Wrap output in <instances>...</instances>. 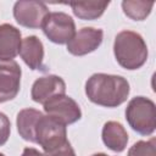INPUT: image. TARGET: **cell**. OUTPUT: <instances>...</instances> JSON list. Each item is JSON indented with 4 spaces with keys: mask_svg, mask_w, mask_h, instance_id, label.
<instances>
[{
    "mask_svg": "<svg viewBox=\"0 0 156 156\" xmlns=\"http://www.w3.org/2000/svg\"><path fill=\"white\" fill-rule=\"evenodd\" d=\"M11 133V123L7 116L0 112V146L6 144Z\"/></svg>",
    "mask_w": 156,
    "mask_h": 156,
    "instance_id": "cell-18",
    "label": "cell"
},
{
    "mask_svg": "<svg viewBox=\"0 0 156 156\" xmlns=\"http://www.w3.org/2000/svg\"><path fill=\"white\" fill-rule=\"evenodd\" d=\"M20 55L30 69H43L44 46L38 37L29 35L24 38L21 43Z\"/></svg>",
    "mask_w": 156,
    "mask_h": 156,
    "instance_id": "cell-12",
    "label": "cell"
},
{
    "mask_svg": "<svg viewBox=\"0 0 156 156\" xmlns=\"http://www.w3.org/2000/svg\"><path fill=\"white\" fill-rule=\"evenodd\" d=\"M154 1H139V0H124L122 1V9L126 16L134 21H144L151 12Z\"/></svg>",
    "mask_w": 156,
    "mask_h": 156,
    "instance_id": "cell-16",
    "label": "cell"
},
{
    "mask_svg": "<svg viewBox=\"0 0 156 156\" xmlns=\"http://www.w3.org/2000/svg\"><path fill=\"white\" fill-rule=\"evenodd\" d=\"M48 156H76V152L73 150V147L71 146L69 141L67 140L62 146H60L58 149L50 151V152H45Z\"/></svg>",
    "mask_w": 156,
    "mask_h": 156,
    "instance_id": "cell-19",
    "label": "cell"
},
{
    "mask_svg": "<svg viewBox=\"0 0 156 156\" xmlns=\"http://www.w3.org/2000/svg\"><path fill=\"white\" fill-rule=\"evenodd\" d=\"M43 113L35 108H23L18 112L16 124L20 136L22 139L35 143V127Z\"/></svg>",
    "mask_w": 156,
    "mask_h": 156,
    "instance_id": "cell-14",
    "label": "cell"
},
{
    "mask_svg": "<svg viewBox=\"0 0 156 156\" xmlns=\"http://www.w3.org/2000/svg\"><path fill=\"white\" fill-rule=\"evenodd\" d=\"M48 6L41 1H17L13 5V17L16 22L26 28H41L49 15Z\"/></svg>",
    "mask_w": 156,
    "mask_h": 156,
    "instance_id": "cell-6",
    "label": "cell"
},
{
    "mask_svg": "<svg viewBox=\"0 0 156 156\" xmlns=\"http://www.w3.org/2000/svg\"><path fill=\"white\" fill-rule=\"evenodd\" d=\"M66 141V126L48 115H43L35 127V144H39L44 152H50L62 146Z\"/></svg>",
    "mask_w": 156,
    "mask_h": 156,
    "instance_id": "cell-4",
    "label": "cell"
},
{
    "mask_svg": "<svg viewBox=\"0 0 156 156\" xmlns=\"http://www.w3.org/2000/svg\"><path fill=\"white\" fill-rule=\"evenodd\" d=\"M0 156H5V155H4V154H1V152H0Z\"/></svg>",
    "mask_w": 156,
    "mask_h": 156,
    "instance_id": "cell-22",
    "label": "cell"
},
{
    "mask_svg": "<svg viewBox=\"0 0 156 156\" xmlns=\"http://www.w3.org/2000/svg\"><path fill=\"white\" fill-rule=\"evenodd\" d=\"M73 13L85 21H93L102 16L110 1H78V2H69Z\"/></svg>",
    "mask_w": 156,
    "mask_h": 156,
    "instance_id": "cell-15",
    "label": "cell"
},
{
    "mask_svg": "<svg viewBox=\"0 0 156 156\" xmlns=\"http://www.w3.org/2000/svg\"><path fill=\"white\" fill-rule=\"evenodd\" d=\"M104 32L100 28L84 27L67 43V51L74 56H84L95 51L102 43Z\"/></svg>",
    "mask_w": 156,
    "mask_h": 156,
    "instance_id": "cell-8",
    "label": "cell"
},
{
    "mask_svg": "<svg viewBox=\"0 0 156 156\" xmlns=\"http://www.w3.org/2000/svg\"><path fill=\"white\" fill-rule=\"evenodd\" d=\"M128 156H156V140L151 138L147 141L140 140L133 144L128 151Z\"/></svg>",
    "mask_w": 156,
    "mask_h": 156,
    "instance_id": "cell-17",
    "label": "cell"
},
{
    "mask_svg": "<svg viewBox=\"0 0 156 156\" xmlns=\"http://www.w3.org/2000/svg\"><path fill=\"white\" fill-rule=\"evenodd\" d=\"M22 156H48L45 152H40L34 147H26L22 152Z\"/></svg>",
    "mask_w": 156,
    "mask_h": 156,
    "instance_id": "cell-20",
    "label": "cell"
},
{
    "mask_svg": "<svg viewBox=\"0 0 156 156\" xmlns=\"http://www.w3.org/2000/svg\"><path fill=\"white\" fill-rule=\"evenodd\" d=\"M44 111L48 116L57 119L65 126L73 124L82 117L79 105L69 96L58 95L44 104Z\"/></svg>",
    "mask_w": 156,
    "mask_h": 156,
    "instance_id": "cell-7",
    "label": "cell"
},
{
    "mask_svg": "<svg viewBox=\"0 0 156 156\" xmlns=\"http://www.w3.org/2000/svg\"><path fill=\"white\" fill-rule=\"evenodd\" d=\"M91 156H108V155L102 154V152H99V154H94V155H91Z\"/></svg>",
    "mask_w": 156,
    "mask_h": 156,
    "instance_id": "cell-21",
    "label": "cell"
},
{
    "mask_svg": "<svg viewBox=\"0 0 156 156\" xmlns=\"http://www.w3.org/2000/svg\"><path fill=\"white\" fill-rule=\"evenodd\" d=\"M41 28L46 38L55 44H67L76 34L74 21L65 12H50Z\"/></svg>",
    "mask_w": 156,
    "mask_h": 156,
    "instance_id": "cell-5",
    "label": "cell"
},
{
    "mask_svg": "<svg viewBox=\"0 0 156 156\" xmlns=\"http://www.w3.org/2000/svg\"><path fill=\"white\" fill-rule=\"evenodd\" d=\"M129 83L122 76L95 73L85 83V94L88 99L104 107H117L122 105L128 95Z\"/></svg>",
    "mask_w": 156,
    "mask_h": 156,
    "instance_id": "cell-1",
    "label": "cell"
},
{
    "mask_svg": "<svg viewBox=\"0 0 156 156\" xmlns=\"http://www.w3.org/2000/svg\"><path fill=\"white\" fill-rule=\"evenodd\" d=\"M21 32L9 23L0 24V62L12 61L21 49Z\"/></svg>",
    "mask_w": 156,
    "mask_h": 156,
    "instance_id": "cell-11",
    "label": "cell"
},
{
    "mask_svg": "<svg viewBox=\"0 0 156 156\" xmlns=\"http://www.w3.org/2000/svg\"><path fill=\"white\" fill-rule=\"evenodd\" d=\"M102 141L115 152H122L128 143V133L124 127L116 121H108L102 127Z\"/></svg>",
    "mask_w": 156,
    "mask_h": 156,
    "instance_id": "cell-13",
    "label": "cell"
},
{
    "mask_svg": "<svg viewBox=\"0 0 156 156\" xmlns=\"http://www.w3.org/2000/svg\"><path fill=\"white\" fill-rule=\"evenodd\" d=\"M113 54L121 67L133 71L140 68L146 62L147 46L139 33L122 30L115 38Z\"/></svg>",
    "mask_w": 156,
    "mask_h": 156,
    "instance_id": "cell-2",
    "label": "cell"
},
{
    "mask_svg": "<svg viewBox=\"0 0 156 156\" xmlns=\"http://www.w3.org/2000/svg\"><path fill=\"white\" fill-rule=\"evenodd\" d=\"M126 119L133 130L141 135H151L156 128V106L145 96L133 98L126 108Z\"/></svg>",
    "mask_w": 156,
    "mask_h": 156,
    "instance_id": "cell-3",
    "label": "cell"
},
{
    "mask_svg": "<svg viewBox=\"0 0 156 156\" xmlns=\"http://www.w3.org/2000/svg\"><path fill=\"white\" fill-rule=\"evenodd\" d=\"M22 71L16 61L0 62V102L15 99L20 91Z\"/></svg>",
    "mask_w": 156,
    "mask_h": 156,
    "instance_id": "cell-9",
    "label": "cell"
},
{
    "mask_svg": "<svg viewBox=\"0 0 156 156\" xmlns=\"http://www.w3.org/2000/svg\"><path fill=\"white\" fill-rule=\"evenodd\" d=\"M65 94H66V83L61 77L55 74H48L38 78L33 83L30 91L32 100L41 105L54 99L55 96L65 95Z\"/></svg>",
    "mask_w": 156,
    "mask_h": 156,
    "instance_id": "cell-10",
    "label": "cell"
}]
</instances>
